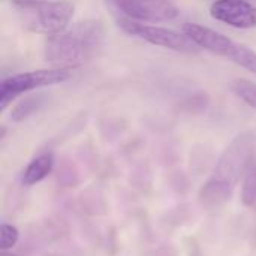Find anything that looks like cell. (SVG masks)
Wrapping results in <instances>:
<instances>
[{
  "label": "cell",
  "mask_w": 256,
  "mask_h": 256,
  "mask_svg": "<svg viewBox=\"0 0 256 256\" xmlns=\"http://www.w3.org/2000/svg\"><path fill=\"white\" fill-rule=\"evenodd\" d=\"M20 240V231L16 226L3 222L0 225V249L2 250H10L16 246Z\"/></svg>",
  "instance_id": "obj_12"
},
{
  "label": "cell",
  "mask_w": 256,
  "mask_h": 256,
  "mask_svg": "<svg viewBox=\"0 0 256 256\" xmlns=\"http://www.w3.org/2000/svg\"><path fill=\"white\" fill-rule=\"evenodd\" d=\"M112 4L128 18L135 21L164 22L172 21L178 15L177 6L171 0H111Z\"/></svg>",
  "instance_id": "obj_7"
},
{
  "label": "cell",
  "mask_w": 256,
  "mask_h": 256,
  "mask_svg": "<svg viewBox=\"0 0 256 256\" xmlns=\"http://www.w3.org/2000/svg\"><path fill=\"white\" fill-rule=\"evenodd\" d=\"M0 256H16V255L10 254V252H8V250H2V254H0Z\"/></svg>",
  "instance_id": "obj_13"
},
{
  "label": "cell",
  "mask_w": 256,
  "mask_h": 256,
  "mask_svg": "<svg viewBox=\"0 0 256 256\" xmlns=\"http://www.w3.org/2000/svg\"><path fill=\"white\" fill-rule=\"evenodd\" d=\"M72 75V69L69 68H54V69H42V70H33L26 74L12 75L2 82L0 90V106L2 111L8 108L9 104L15 98H18L22 93H28L32 90L56 86L60 82H64Z\"/></svg>",
  "instance_id": "obj_5"
},
{
  "label": "cell",
  "mask_w": 256,
  "mask_h": 256,
  "mask_svg": "<svg viewBox=\"0 0 256 256\" xmlns=\"http://www.w3.org/2000/svg\"><path fill=\"white\" fill-rule=\"evenodd\" d=\"M214 20L236 28H255L256 6L244 0H216L210 6Z\"/></svg>",
  "instance_id": "obj_8"
},
{
  "label": "cell",
  "mask_w": 256,
  "mask_h": 256,
  "mask_svg": "<svg viewBox=\"0 0 256 256\" xmlns=\"http://www.w3.org/2000/svg\"><path fill=\"white\" fill-rule=\"evenodd\" d=\"M54 166V156L51 153H44L34 158L22 174V184L24 186H34L44 182L52 171Z\"/></svg>",
  "instance_id": "obj_9"
},
{
  "label": "cell",
  "mask_w": 256,
  "mask_h": 256,
  "mask_svg": "<svg viewBox=\"0 0 256 256\" xmlns=\"http://www.w3.org/2000/svg\"><path fill=\"white\" fill-rule=\"evenodd\" d=\"M9 3L26 30L46 36L66 30L75 9L66 0H9Z\"/></svg>",
  "instance_id": "obj_3"
},
{
  "label": "cell",
  "mask_w": 256,
  "mask_h": 256,
  "mask_svg": "<svg viewBox=\"0 0 256 256\" xmlns=\"http://www.w3.org/2000/svg\"><path fill=\"white\" fill-rule=\"evenodd\" d=\"M118 27H122V30L126 32L128 34L140 38L152 45L180 51V52H195L196 46H198L186 34H180L174 30L159 27V26L142 24V22L130 20L128 16L118 20Z\"/></svg>",
  "instance_id": "obj_6"
},
{
  "label": "cell",
  "mask_w": 256,
  "mask_h": 256,
  "mask_svg": "<svg viewBox=\"0 0 256 256\" xmlns=\"http://www.w3.org/2000/svg\"><path fill=\"white\" fill-rule=\"evenodd\" d=\"M254 150L255 135L250 132H244L231 141L218 160L212 177L200 190V200L204 207L213 210L230 201L254 159Z\"/></svg>",
  "instance_id": "obj_1"
},
{
  "label": "cell",
  "mask_w": 256,
  "mask_h": 256,
  "mask_svg": "<svg viewBox=\"0 0 256 256\" xmlns=\"http://www.w3.org/2000/svg\"><path fill=\"white\" fill-rule=\"evenodd\" d=\"M105 27L99 20H82L45 40L44 57L56 68H75L99 56L105 45Z\"/></svg>",
  "instance_id": "obj_2"
},
{
  "label": "cell",
  "mask_w": 256,
  "mask_h": 256,
  "mask_svg": "<svg viewBox=\"0 0 256 256\" xmlns=\"http://www.w3.org/2000/svg\"><path fill=\"white\" fill-rule=\"evenodd\" d=\"M242 202L246 207H254L256 204V159L254 158L244 177L242 186Z\"/></svg>",
  "instance_id": "obj_10"
},
{
  "label": "cell",
  "mask_w": 256,
  "mask_h": 256,
  "mask_svg": "<svg viewBox=\"0 0 256 256\" xmlns=\"http://www.w3.org/2000/svg\"><path fill=\"white\" fill-rule=\"evenodd\" d=\"M231 90L236 93V96H238L244 104H248L250 108H254L256 111V84L240 78L231 82Z\"/></svg>",
  "instance_id": "obj_11"
},
{
  "label": "cell",
  "mask_w": 256,
  "mask_h": 256,
  "mask_svg": "<svg viewBox=\"0 0 256 256\" xmlns=\"http://www.w3.org/2000/svg\"><path fill=\"white\" fill-rule=\"evenodd\" d=\"M183 32L200 48H204L219 57H224L256 75V52L254 50L237 44L228 36L201 24L188 22L183 26Z\"/></svg>",
  "instance_id": "obj_4"
}]
</instances>
